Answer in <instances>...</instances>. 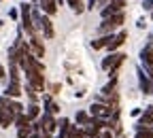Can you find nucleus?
<instances>
[{"mask_svg": "<svg viewBox=\"0 0 153 138\" xmlns=\"http://www.w3.org/2000/svg\"><path fill=\"white\" fill-rule=\"evenodd\" d=\"M15 123H17V130H22V128H30V119L26 117V113H22V115H17L15 117Z\"/></svg>", "mask_w": 153, "mask_h": 138, "instance_id": "obj_16", "label": "nucleus"}, {"mask_svg": "<svg viewBox=\"0 0 153 138\" xmlns=\"http://www.w3.org/2000/svg\"><path fill=\"white\" fill-rule=\"evenodd\" d=\"M123 7H126V2H123V0H111V4H108L106 9H102V19L123 13Z\"/></svg>", "mask_w": 153, "mask_h": 138, "instance_id": "obj_6", "label": "nucleus"}, {"mask_svg": "<svg viewBox=\"0 0 153 138\" xmlns=\"http://www.w3.org/2000/svg\"><path fill=\"white\" fill-rule=\"evenodd\" d=\"M68 123H70L68 119H62L60 123H57V125H60V130H62V138H66V132H68V128H70Z\"/></svg>", "mask_w": 153, "mask_h": 138, "instance_id": "obj_22", "label": "nucleus"}, {"mask_svg": "<svg viewBox=\"0 0 153 138\" xmlns=\"http://www.w3.org/2000/svg\"><path fill=\"white\" fill-rule=\"evenodd\" d=\"M19 9H22V22H24V30L32 36V34H36L34 32V28H32V15H30V11H32V7L28 4V2H22L19 4Z\"/></svg>", "mask_w": 153, "mask_h": 138, "instance_id": "obj_3", "label": "nucleus"}, {"mask_svg": "<svg viewBox=\"0 0 153 138\" xmlns=\"http://www.w3.org/2000/svg\"><path fill=\"white\" fill-rule=\"evenodd\" d=\"M123 13H119V15H113V17H106V19H102V24H100V32H108V30H113V28H117V26H121L123 24Z\"/></svg>", "mask_w": 153, "mask_h": 138, "instance_id": "obj_5", "label": "nucleus"}, {"mask_svg": "<svg viewBox=\"0 0 153 138\" xmlns=\"http://www.w3.org/2000/svg\"><path fill=\"white\" fill-rule=\"evenodd\" d=\"M96 2H98V0H89V7H87V9H91V7H94ZM102 2H104V0H102Z\"/></svg>", "mask_w": 153, "mask_h": 138, "instance_id": "obj_25", "label": "nucleus"}, {"mask_svg": "<svg viewBox=\"0 0 153 138\" xmlns=\"http://www.w3.org/2000/svg\"><path fill=\"white\" fill-rule=\"evenodd\" d=\"M147 11H153V0H145V4H143Z\"/></svg>", "mask_w": 153, "mask_h": 138, "instance_id": "obj_23", "label": "nucleus"}, {"mask_svg": "<svg viewBox=\"0 0 153 138\" xmlns=\"http://www.w3.org/2000/svg\"><path fill=\"white\" fill-rule=\"evenodd\" d=\"M111 41H113V36H108V34H106L104 38H98V41H94V43H91V47H94V49H102V47H108V45H111Z\"/></svg>", "mask_w": 153, "mask_h": 138, "instance_id": "obj_17", "label": "nucleus"}, {"mask_svg": "<svg viewBox=\"0 0 153 138\" xmlns=\"http://www.w3.org/2000/svg\"><path fill=\"white\" fill-rule=\"evenodd\" d=\"M57 111H60V106H57L51 98L47 96V98H45V115H55Z\"/></svg>", "mask_w": 153, "mask_h": 138, "instance_id": "obj_15", "label": "nucleus"}, {"mask_svg": "<svg viewBox=\"0 0 153 138\" xmlns=\"http://www.w3.org/2000/svg\"><path fill=\"white\" fill-rule=\"evenodd\" d=\"M41 30L45 34V38H53L55 36V30H53V24L49 17H41Z\"/></svg>", "mask_w": 153, "mask_h": 138, "instance_id": "obj_9", "label": "nucleus"}, {"mask_svg": "<svg viewBox=\"0 0 153 138\" xmlns=\"http://www.w3.org/2000/svg\"><path fill=\"white\" fill-rule=\"evenodd\" d=\"M140 60H143V66H145V68L153 74V47H151V45H147V47L143 49Z\"/></svg>", "mask_w": 153, "mask_h": 138, "instance_id": "obj_8", "label": "nucleus"}, {"mask_svg": "<svg viewBox=\"0 0 153 138\" xmlns=\"http://www.w3.org/2000/svg\"><path fill=\"white\" fill-rule=\"evenodd\" d=\"M136 138H153V130H151V128H140V125H138Z\"/></svg>", "mask_w": 153, "mask_h": 138, "instance_id": "obj_19", "label": "nucleus"}, {"mask_svg": "<svg viewBox=\"0 0 153 138\" xmlns=\"http://www.w3.org/2000/svg\"><path fill=\"white\" fill-rule=\"evenodd\" d=\"M28 45H30V53H32V55L36 57V60H41V57H45V45L41 43V38H38L36 34H32V36H30Z\"/></svg>", "mask_w": 153, "mask_h": 138, "instance_id": "obj_4", "label": "nucleus"}, {"mask_svg": "<svg viewBox=\"0 0 153 138\" xmlns=\"http://www.w3.org/2000/svg\"><path fill=\"white\" fill-rule=\"evenodd\" d=\"M9 15H11V19H17V9H11V13H9Z\"/></svg>", "mask_w": 153, "mask_h": 138, "instance_id": "obj_24", "label": "nucleus"}, {"mask_svg": "<svg viewBox=\"0 0 153 138\" xmlns=\"http://www.w3.org/2000/svg\"><path fill=\"white\" fill-rule=\"evenodd\" d=\"M24 106L19 102H11L9 98H2V104H0V128H9L17 115H22Z\"/></svg>", "mask_w": 153, "mask_h": 138, "instance_id": "obj_1", "label": "nucleus"}, {"mask_svg": "<svg viewBox=\"0 0 153 138\" xmlns=\"http://www.w3.org/2000/svg\"><path fill=\"white\" fill-rule=\"evenodd\" d=\"M4 93H7V98H19L22 96V85H19V81H11Z\"/></svg>", "mask_w": 153, "mask_h": 138, "instance_id": "obj_11", "label": "nucleus"}, {"mask_svg": "<svg viewBox=\"0 0 153 138\" xmlns=\"http://www.w3.org/2000/svg\"><path fill=\"white\" fill-rule=\"evenodd\" d=\"M38 125H41V130H43L47 136H51V134L57 130V123H55V119H53V115H43V119L38 121Z\"/></svg>", "mask_w": 153, "mask_h": 138, "instance_id": "obj_7", "label": "nucleus"}, {"mask_svg": "<svg viewBox=\"0 0 153 138\" xmlns=\"http://www.w3.org/2000/svg\"><path fill=\"white\" fill-rule=\"evenodd\" d=\"M98 132H100V128H96V125L87 123L85 130H83V136H85V138H96V136H98Z\"/></svg>", "mask_w": 153, "mask_h": 138, "instance_id": "obj_18", "label": "nucleus"}, {"mask_svg": "<svg viewBox=\"0 0 153 138\" xmlns=\"http://www.w3.org/2000/svg\"><path fill=\"white\" fill-rule=\"evenodd\" d=\"M126 38H128V32H123V30H121L117 36H113V41H111V45H108L106 49H108V51H115L117 47H121V45L126 43Z\"/></svg>", "mask_w": 153, "mask_h": 138, "instance_id": "obj_10", "label": "nucleus"}, {"mask_svg": "<svg viewBox=\"0 0 153 138\" xmlns=\"http://www.w3.org/2000/svg\"><path fill=\"white\" fill-rule=\"evenodd\" d=\"M38 115H41V106H38L36 102H32V104L28 106V111H26V117H28L30 121H36V117H38Z\"/></svg>", "mask_w": 153, "mask_h": 138, "instance_id": "obj_14", "label": "nucleus"}, {"mask_svg": "<svg viewBox=\"0 0 153 138\" xmlns=\"http://www.w3.org/2000/svg\"><path fill=\"white\" fill-rule=\"evenodd\" d=\"M74 119H76V123H79V125H87V123H89V117H87V113H85V111H79Z\"/></svg>", "mask_w": 153, "mask_h": 138, "instance_id": "obj_20", "label": "nucleus"}, {"mask_svg": "<svg viewBox=\"0 0 153 138\" xmlns=\"http://www.w3.org/2000/svg\"><path fill=\"white\" fill-rule=\"evenodd\" d=\"M32 136V128H22L17 130V138H30Z\"/></svg>", "mask_w": 153, "mask_h": 138, "instance_id": "obj_21", "label": "nucleus"}, {"mask_svg": "<svg viewBox=\"0 0 153 138\" xmlns=\"http://www.w3.org/2000/svg\"><path fill=\"white\" fill-rule=\"evenodd\" d=\"M41 9H43L47 15H55V11H57V0H41Z\"/></svg>", "mask_w": 153, "mask_h": 138, "instance_id": "obj_12", "label": "nucleus"}, {"mask_svg": "<svg viewBox=\"0 0 153 138\" xmlns=\"http://www.w3.org/2000/svg\"><path fill=\"white\" fill-rule=\"evenodd\" d=\"M28 74V85L38 93V91H43L45 87V76H43V68H36V70H30L26 72Z\"/></svg>", "mask_w": 153, "mask_h": 138, "instance_id": "obj_2", "label": "nucleus"}, {"mask_svg": "<svg viewBox=\"0 0 153 138\" xmlns=\"http://www.w3.org/2000/svg\"><path fill=\"white\" fill-rule=\"evenodd\" d=\"M0 104H2V98H0Z\"/></svg>", "mask_w": 153, "mask_h": 138, "instance_id": "obj_28", "label": "nucleus"}, {"mask_svg": "<svg viewBox=\"0 0 153 138\" xmlns=\"http://www.w3.org/2000/svg\"><path fill=\"white\" fill-rule=\"evenodd\" d=\"M102 138H113V136H111V132H104V136H102Z\"/></svg>", "mask_w": 153, "mask_h": 138, "instance_id": "obj_27", "label": "nucleus"}, {"mask_svg": "<svg viewBox=\"0 0 153 138\" xmlns=\"http://www.w3.org/2000/svg\"><path fill=\"white\" fill-rule=\"evenodd\" d=\"M138 81H140V87H143L145 93H151L153 91V83L149 81V79L145 76V72H140V70H138Z\"/></svg>", "mask_w": 153, "mask_h": 138, "instance_id": "obj_13", "label": "nucleus"}, {"mask_svg": "<svg viewBox=\"0 0 153 138\" xmlns=\"http://www.w3.org/2000/svg\"><path fill=\"white\" fill-rule=\"evenodd\" d=\"M0 79H4V68L0 66Z\"/></svg>", "mask_w": 153, "mask_h": 138, "instance_id": "obj_26", "label": "nucleus"}]
</instances>
